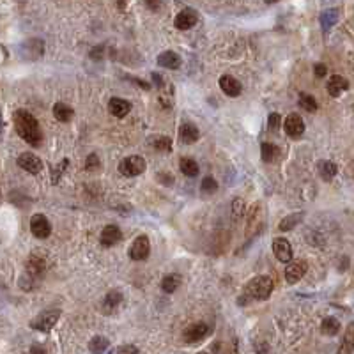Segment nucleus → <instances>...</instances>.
I'll use <instances>...</instances> for the list:
<instances>
[{
    "label": "nucleus",
    "instance_id": "nucleus-1",
    "mask_svg": "<svg viewBox=\"0 0 354 354\" xmlns=\"http://www.w3.org/2000/svg\"><path fill=\"white\" fill-rule=\"evenodd\" d=\"M13 123H15V130L27 144H30L32 147H39L43 142V131H41L39 123L36 121V117L27 110H16L13 115Z\"/></svg>",
    "mask_w": 354,
    "mask_h": 354
},
{
    "label": "nucleus",
    "instance_id": "nucleus-2",
    "mask_svg": "<svg viewBox=\"0 0 354 354\" xmlns=\"http://www.w3.org/2000/svg\"><path fill=\"white\" fill-rule=\"evenodd\" d=\"M46 273V257L43 252H34L25 262V271L20 278V287L23 290H34Z\"/></svg>",
    "mask_w": 354,
    "mask_h": 354
},
{
    "label": "nucleus",
    "instance_id": "nucleus-3",
    "mask_svg": "<svg viewBox=\"0 0 354 354\" xmlns=\"http://www.w3.org/2000/svg\"><path fill=\"white\" fill-rule=\"evenodd\" d=\"M273 292V280L269 276H255L245 287V292L239 298V305H246V300L264 301L268 300Z\"/></svg>",
    "mask_w": 354,
    "mask_h": 354
},
{
    "label": "nucleus",
    "instance_id": "nucleus-4",
    "mask_svg": "<svg viewBox=\"0 0 354 354\" xmlns=\"http://www.w3.org/2000/svg\"><path fill=\"white\" fill-rule=\"evenodd\" d=\"M145 159L138 154H133V156H128L121 161L119 165V172L126 177H135V175H140L142 172H145Z\"/></svg>",
    "mask_w": 354,
    "mask_h": 354
},
{
    "label": "nucleus",
    "instance_id": "nucleus-5",
    "mask_svg": "<svg viewBox=\"0 0 354 354\" xmlns=\"http://www.w3.org/2000/svg\"><path fill=\"white\" fill-rule=\"evenodd\" d=\"M58 317H61V312L58 310H46V312H41L39 315H36V317L30 321V328L37 329V331H50L51 328H53L55 324H57Z\"/></svg>",
    "mask_w": 354,
    "mask_h": 354
},
{
    "label": "nucleus",
    "instance_id": "nucleus-6",
    "mask_svg": "<svg viewBox=\"0 0 354 354\" xmlns=\"http://www.w3.org/2000/svg\"><path fill=\"white\" fill-rule=\"evenodd\" d=\"M30 232L36 235L37 239H46L51 234V223L44 214L37 213L30 218Z\"/></svg>",
    "mask_w": 354,
    "mask_h": 354
},
{
    "label": "nucleus",
    "instance_id": "nucleus-7",
    "mask_svg": "<svg viewBox=\"0 0 354 354\" xmlns=\"http://www.w3.org/2000/svg\"><path fill=\"white\" fill-rule=\"evenodd\" d=\"M20 53H22V57L27 58V61H37V58H41L44 53V43L41 39L25 41V43H22Z\"/></svg>",
    "mask_w": 354,
    "mask_h": 354
},
{
    "label": "nucleus",
    "instance_id": "nucleus-8",
    "mask_svg": "<svg viewBox=\"0 0 354 354\" xmlns=\"http://www.w3.org/2000/svg\"><path fill=\"white\" fill-rule=\"evenodd\" d=\"M18 166L23 168L25 172L29 173H39L43 170V161H41L39 156H36L34 152H22L18 156Z\"/></svg>",
    "mask_w": 354,
    "mask_h": 354
},
{
    "label": "nucleus",
    "instance_id": "nucleus-9",
    "mask_svg": "<svg viewBox=\"0 0 354 354\" xmlns=\"http://www.w3.org/2000/svg\"><path fill=\"white\" fill-rule=\"evenodd\" d=\"M151 253V241L147 235H138L130 248V257L133 260H145Z\"/></svg>",
    "mask_w": 354,
    "mask_h": 354
},
{
    "label": "nucleus",
    "instance_id": "nucleus-10",
    "mask_svg": "<svg viewBox=\"0 0 354 354\" xmlns=\"http://www.w3.org/2000/svg\"><path fill=\"white\" fill-rule=\"evenodd\" d=\"M283 128H285V133L290 138H300L305 133V121L298 113H290L283 121Z\"/></svg>",
    "mask_w": 354,
    "mask_h": 354
},
{
    "label": "nucleus",
    "instance_id": "nucleus-11",
    "mask_svg": "<svg viewBox=\"0 0 354 354\" xmlns=\"http://www.w3.org/2000/svg\"><path fill=\"white\" fill-rule=\"evenodd\" d=\"M308 271V266L305 260H294L285 266V280L289 283H298L305 276V273Z\"/></svg>",
    "mask_w": 354,
    "mask_h": 354
},
{
    "label": "nucleus",
    "instance_id": "nucleus-12",
    "mask_svg": "<svg viewBox=\"0 0 354 354\" xmlns=\"http://www.w3.org/2000/svg\"><path fill=\"white\" fill-rule=\"evenodd\" d=\"M209 333H211L209 324H206V322H195V324H192L185 331V340L186 343H197L206 338Z\"/></svg>",
    "mask_w": 354,
    "mask_h": 354
},
{
    "label": "nucleus",
    "instance_id": "nucleus-13",
    "mask_svg": "<svg viewBox=\"0 0 354 354\" xmlns=\"http://www.w3.org/2000/svg\"><path fill=\"white\" fill-rule=\"evenodd\" d=\"M197 22H199V15H197V11L195 9L186 8L175 16L173 25H175V29H179V30H190L192 27L197 25Z\"/></svg>",
    "mask_w": 354,
    "mask_h": 354
},
{
    "label": "nucleus",
    "instance_id": "nucleus-14",
    "mask_svg": "<svg viewBox=\"0 0 354 354\" xmlns=\"http://www.w3.org/2000/svg\"><path fill=\"white\" fill-rule=\"evenodd\" d=\"M273 253L280 262H289L292 259V246L285 238H275L273 239Z\"/></svg>",
    "mask_w": 354,
    "mask_h": 354
},
{
    "label": "nucleus",
    "instance_id": "nucleus-15",
    "mask_svg": "<svg viewBox=\"0 0 354 354\" xmlns=\"http://www.w3.org/2000/svg\"><path fill=\"white\" fill-rule=\"evenodd\" d=\"M121 239H123V232L117 225H106L99 235L103 246H115L117 243H121Z\"/></svg>",
    "mask_w": 354,
    "mask_h": 354
},
{
    "label": "nucleus",
    "instance_id": "nucleus-16",
    "mask_svg": "<svg viewBox=\"0 0 354 354\" xmlns=\"http://www.w3.org/2000/svg\"><path fill=\"white\" fill-rule=\"evenodd\" d=\"M326 89H328V94H329V96H333V98H338V96H342L343 92H345L347 89H349V82H347V80L343 78V76L333 75V76H329Z\"/></svg>",
    "mask_w": 354,
    "mask_h": 354
},
{
    "label": "nucleus",
    "instance_id": "nucleus-17",
    "mask_svg": "<svg viewBox=\"0 0 354 354\" xmlns=\"http://www.w3.org/2000/svg\"><path fill=\"white\" fill-rule=\"evenodd\" d=\"M220 87H221V91H223L228 98H238V96L241 94V91H243V85L230 75L221 76V78H220Z\"/></svg>",
    "mask_w": 354,
    "mask_h": 354
},
{
    "label": "nucleus",
    "instance_id": "nucleus-18",
    "mask_svg": "<svg viewBox=\"0 0 354 354\" xmlns=\"http://www.w3.org/2000/svg\"><path fill=\"white\" fill-rule=\"evenodd\" d=\"M156 62H158V66H161V68H165V69H179L183 61H181V57H179V53L168 50V51L159 53L158 58H156Z\"/></svg>",
    "mask_w": 354,
    "mask_h": 354
},
{
    "label": "nucleus",
    "instance_id": "nucleus-19",
    "mask_svg": "<svg viewBox=\"0 0 354 354\" xmlns=\"http://www.w3.org/2000/svg\"><path fill=\"white\" fill-rule=\"evenodd\" d=\"M130 110H131V103L123 98H112L108 101V112L112 113L113 117L123 119V117H126L128 113H130Z\"/></svg>",
    "mask_w": 354,
    "mask_h": 354
},
{
    "label": "nucleus",
    "instance_id": "nucleus-20",
    "mask_svg": "<svg viewBox=\"0 0 354 354\" xmlns=\"http://www.w3.org/2000/svg\"><path fill=\"white\" fill-rule=\"evenodd\" d=\"M200 137V131L195 124L192 123H185L179 130V138H181L183 144H195Z\"/></svg>",
    "mask_w": 354,
    "mask_h": 354
},
{
    "label": "nucleus",
    "instance_id": "nucleus-21",
    "mask_svg": "<svg viewBox=\"0 0 354 354\" xmlns=\"http://www.w3.org/2000/svg\"><path fill=\"white\" fill-rule=\"evenodd\" d=\"M53 115L58 123H69V121L75 117V110H73L69 105H66V103L58 101L53 105Z\"/></svg>",
    "mask_w": 354,
    "mask_h": 354
},
{
    "label": "nucleus",
    "instance_id": "nucleus-22",
    "mask_svg": "<svg viewBox=\"0 0 354 354\" xmlns=\"http://www.w3.org/2000/svg\"><path fill=\"white\" fill-rule=\"evenodd\" d=\"M121 303H123V292H121V290H110L105 296V300H103V308H105L106 314H110V312L115 310Z\"/></svg>",
    "mask_w": 354,
    "mask_h": 354
},
{
    "label": "nucleus",
    "instance_id": "nucleus-23",
    "mask_svg": "<svg viewBox=\"0 0 354 354\" xmlns=\"http://www.w3.org/2000/svg\"><path fill=\"white\" fill-rule=\"evenodd\" d=\"M305 218V213L301 211V213H292L289 214V216H285L282 221L278 223V230L282 232H287V230H292V228H296V225H300L301 221H303Z\"/></svg>",
    "mask_w": 354,
    "mask_h": 354
},
{
    "label": "nucleus",
    "instance_id": "nucleus-24",
    "mask_svg": "<svg viewBox=\"0 0 354 354\" xmlns=\"http://www.w3.org/2000/svg\"><path fill=\"white\" fill-rule=\"evenodd\" d=\"M149 145H151L154 151H159V152H170L172 151V140L168 137H151L149 138Z\"/></svg>",
    "mask_w": 354,
    "mask_h": 354
},
{
    "label": "nucleus",
    "instance_id": "nucleus-25",
    "mask_svg": "<svg viewBox=\"0 0 354 354\" xmlns=\"http://www.w3.org/2000/svg\"><path fill=\"white\" fill-rule=\"evenodd\" d=\"M338 18H340V11H338V9H328V11H324L321 15V25H322V29H324V30L333 29V25L338 22Z\"/></svg>",
    "mask_w": 354,
    "mask_h": 354
},
{
    "label": "nucleus",
    "instance_id": "nucleus-26",
    "mask_svg": "<svg viewBox=\"0 0 354 354\" xmlns=\"http://www.w3.org/2000/svg\"><path fill=\"white\" fill-rule=\"evenodd\" d=\"M336 172H338V168H336V165L333 161H321L319 163V175L324 179V181H331L333 177L336 175Z\"/></svg>",
    "mask_w": 354,
    "mask_h": 354
},
{
    "label": "nucleus",
    "instance_id": "nucleus-27",
    "mask_svg": "<svg viewBox=\"0 0 354 354\" xmlns=\"http://www.w3.org/2000/svg\"><path fill=\"white\" fill-rule=\"evenodd\" d=\"M179 285H181V276L175 275V273H173V275H166L165 278L161 280V289H163V292H166V294L175 292Z\"/></svg>",
    "mask_w": 354,
    "mask_h": 354
},
{
    "label": "nucleus",
    "instance_id": "nucleus-28",
    "mask_svg": "<svg viewBox=\"0 0 354 354\" xmlns=\"http://www.w3.org/2000/svg\"><path fill=\"white\" fill-rule=\"evenodd\" d=\"M340 322L336 321L335 317H326L324 321H322V324H321V331L324 333V335H328V336H335V335H338L340 333Z\"/></svg>",
    "mask_w": 354,
    "mask_h": 354
},
{
    "label": "nucleus",
    "instance_id": "nucleus-29",
    "mask_svg": "<svg viewBox=\"0 0 354 354\" xmlns=\"http://www.w3.org/2000/svg\"><path fill=\"white\" fill-rule=\"evenodd\" d=\"M179 166H181V172L188 177H195L199 175V163L192 158H183L179 161Z\"/></svg>",
    "mask_w": 354,
    "mask_h": 354
},
{
    "label": "nucleus",
    "instance_id": "nucleus-30",
    "mask_svg": "<svg viewBox=\"0 0 354 354\" xmlns=\"http://www.w3.org/2000/svg\"><path fill=\"white\" fill-rule=\"evenodd\" d=\"M108 345H110L108 338L98 335V336H92V340L89 342V350H91V352H105V350L108 349Z\"/></svg>",
    "mask_w": 354,
    "mask_h": 354
},
{
    "label": "nucleus",
    "instance_id": "nucleus-31",
    "mask_svg": "<svg viewBox=\"0 0 354 354\" xmlns=\"http://www.w3.org/2000/svg\"><path fill=\"white\" fill-rule=\"evenodd\" d=\"M260 151H262V159L264 161H273V159L278 156V149H276L275 144H269V142H262L260 145Z\"/></svg>",
    "mask_w": 354,
    "mask_h": 354
},
{
    "label": "nucleus",
    "instance_id": "nucleus-32",
    "mask_svg": "<svg viewBox=\"0 0 354 354\" xmlns=\"http://www.w3.org/2000/svg\"><path fill=\"white\" fill-rule=\"evenodd\" d=\"M300 106H303L307 112H315V110H317V101H315L314 96L307 94V92H301V94H300Z\"/></svg>",
    "mask_w": 354,
    "mask_h": 354
},
{
    "label": "nucleus",
    "instance_id": "nucleus-33",
    "mask_svg": "<svg viewBox=\"0 0 354 354\" xmlns=\"http://www.w3.org/2000/svg\"><path fill=\"white\" fill-rule=\"evenodd\" d=\"M343 342H345L347 347L342 350V352H354V347H352V343H354V324L347 326V331H345V335H343Z\"/></svg>",
    "mask_w": 354,
    "mask_h": 354
},
{
    "label": "nucleus",
    "instance_id": "nucleus-34",
    "mask_svg": "<svg viewBox=\"0 0 354 354\" xmlns=\"http://www.w3.org/2000/svg\"><path fill=\"white\" fill-rule=\"evenodd\" d=\"M202 192H206V193H214L216 192V188H218V185H216V181H214L213 177L211 175H207V177H204L202 179Z\"/></svg>",
    "mask_w": 354,
    "mask_h": 354
},
{
    "label": "nucleus",
    "instance_id": "nucleus-35",
    "mask_svg": "<svg viewBox=\"0 0 354 354\" xmlns=\"http://www.w3.org/2000/svg\"><path fill=\"white\" fill-rule=\"evenodd\" d=\"M101 166V163H99V158L96 154H89L85 159V168L87 170H96Z\"/></svg>",
    "mask_w": 354,
    "mask_h": 354
},
{
    "label": "nucleus",
    "instance_id": "nucleus-36",
    "mask_svg": "<svg viewBox=\"0 0 354 354\" xmlns=\"http://www.w3.org/2000/svg\"><path fill=\"white\" fill-rule=\"evenodd\" d=\"M280 123H282V117H280V113L273 112L271 115H269V119H268V126H269V130L276 131V130H278V128H280Z\"/></svg>",
    "mask_w": 354,
    "mask_h": 354
},
{
    "label": "nucleus",
    "instance_id": "nucleus-37",
    "mask_svg": "<svg viewBox=\"0 0 354 354\" xmlns=\"http://www.w3.org/2000/svg\"><path fill=\"white\" fill-rule=\"evenodd\" d=\"M68 159H62V163H61V165H58V166H55V168H53V177H51V181H53V183H57L58 181V179H61V173H62V170H64L66 168V166H68Z\"/></svg>",
    "mask_w": 354,
    "mask_h": 354
},
{
    "label": "nucleus",
    "instance_id": "nucleus-38",
    "mask_svg": "<svg viewBox=\"0 0 354 354\" xmlns=\"http://www.w3.org/2000/svg\"><path fill=\"white\" fill-rule=\"evenodd\" d=\"M113 352H117V354H123V352H133V354H137L138 349L135 345H121V347H115V349H113Z\"/></svg>",
    "mask_w": 354,
    "mask_h": 354
},
{
    "label": "nucleus",
    "instance_id": "nucleus-39",
    "mask_svg": "<svg viewBox=\"0 0 354 354\" xmlns=\"http://www.w3.org/2000/svg\"><path fill=\"white\" fill-rule=\"evenodd\" d=\"M144 2L151 11H158L161 8V0H144Z\"/></svg>",
    "mask_w": 354,
    "mask_h": 354
},
{
    "label": "nucleus",
    "instance_id": "nucleus-40",
    "mask_svg": "<svg viewBox=\"0 0 354 354\" xmlns=\"http://www.w3.org/2000/svg\"><path fill=\"white\" fill-rule=\"evenodd\" d=\"M314 73L319 76V78H322V76H326V73H328V68H326L324 64H315L314 66Z\"/></svg>",
    "mask_w": 354,
    "mask_h": 354
},
{
    "label": "nucleus",
    "instance_id": "nucleus-41",
    "mask_svg": "<svg viewBox=\"0 0 354 354\" xmlns=\"http://www.w3.org/2000/svg\"><path fill=\"white\" fill-rule=\"evenodd\" d=\"M152 82H154V85L163 87V78L158 75V73H152Z\"/></svg>",
    "mask_w": 354,
    "mask_h": 354
},
{
    "label": "nucleus",
    "instance_id": "nucleus-42",
    "mask_svg": "<svg viewBox=\"0 0 354 354\" xmlns=\"http://www.w3.org/2000/svg\"><path fill=\"white\" fill-rule=\"evenodd\" d=\"M30 352H46L44 347H30Z\"/></svg>",
    "mask_w": 354,
    "mask_h": 354
},
{
    "label": "nucleus",
    "instance_id": "nucleus-43",
    "mask_svg": "<svg viewBox=\"0 0 354 354\" xmlns=\"http://www.w3.org/2000/svg\"><path fill=\"white\" fill-rule=\"evenodd\" d=\"M264 2H266V4H276L278 0H264Z\"/></svg>",
    "mask_w": 354,
    "mask_h": 354
},
{
    "label": "nucleus",
    "instance_id": "nucleus-44",
    "mask_svg": "<svg viewBox=\"0 0 354 354\" xmlns=\"http://www.w3.org/2000/svg\"><path fill=\"white\" fill-rule=\"evenodd\" d=\"M0 197H2V190H0Z\"/></svg>",
    "mask_w": 354,
    "mask_h": 354
}]
</instances>
